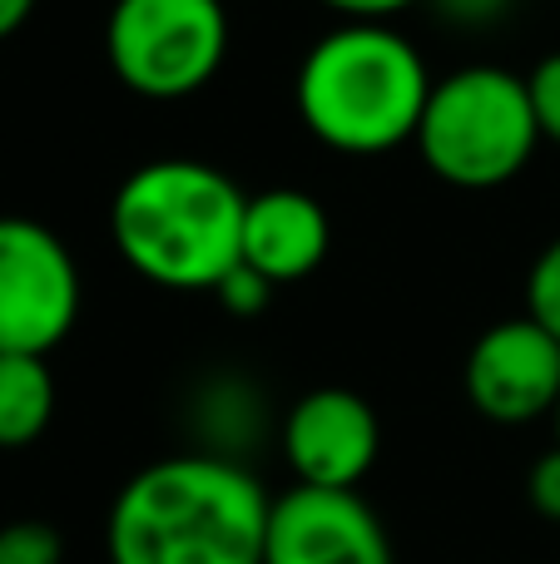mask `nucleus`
<instances>
[{
	"label": "nucleus",
	"mask_w": 560,
	"mask_h": 564,
	"mask_svg": "<svg viewBox=\"0 0 560 564\" xmlns=\"http://www.w3.org/2000/svg\"><path fill=\"white\" fill-rule=\"evenodd\" d=\"M79 322V268L35 218H0V351L50 357Z\"/></svg>",
	"instance_id": "423d86ee"
},
{
	"label": "nucleus",
	"mask_w": 560,
	"mask_h": 564,
	"mask_svg": "<svg viewBox=\"0 0 560 564\" xmlns=\"http://www.w3.org/2000/svg\"><path fill=\"white\" fill-rule=\"evenodd\" d=\"M248 194L204 159H154L119 184L109 234L129 268L164 292H214L244 263Z\"/></svg>",
	"instance_id": "f03ea898"
},
{
	"label": "nucleus",
	"mask_w": 560,
	"mask_h": 564,
	"mask_svg": "<svg viewBox=\"0 0 560 564\" xmlns=\"http://www.w3.org/2000/svg\"><path fill=\"white\" fill-rule=\"evenodd\" d=\"M556 431H560V406H556Z\"/></svg>",
	"instance_id": "412c9836"
},
{
	"label": "nucleus",
	"mask_w": 560,
	"mask_h": 564,
	"mask_svg": "<svg viewBox=\"0 0 560 564\" xmlns=\"http://www.w3.org/2000/svg\"><path fill=\"white\" fill-rule=\"evenodd\" d=\"M327 243H333V224L313 194H303V188L248 194L238 248H244V263L263 273L273 288L303 282L327 258Z\"/></svg>",
	"instance_id": "9d476101"
},
{
	"label": "nucleus",
	"mask_w": 560,
	"mask_h": 564,
	"mask_svg": "<svg viewBox=\"0 0 560 564\" xmlns=\"http://www.w3.org/2000/svg\"><path fill=\"white\" fill-rule=\"evenodd\" d=\"M437 79L402 30L387 20H343L313 40L298 65V119L337 154H387L412 144Z\"/></svg>",
	"instance_id": "7ed1b4c3"
},
{
	"label": "nucleus",
	"mask_w": 560,
	"mask_h": 564,
	"mask_svg": "<svg viewBox=\"0 0 560 564\" xmlns=\"http://www.w3.org/2000/svg\"><path fill=\"white\" fill-rule=\"evenodd\" d=\"M105 55L129 95L174 105L224 69L228 10L224 0H115Z\"/></svg>",
	"instance_id": "39448f33"
},
{
	"label": "nucleus",
	"mask_w": 560,
	"mask_h": 564,
	"mask_svg": "<svg viewBox=\"0 0 560 564\" xmlns=\"http://www.w3.org/2000/svg\"><path fill=\"white\" fill-rule=\"evenodd\" d=\"M65 545H60L55 525L45 520H15L0 525V564H60Z\"/></svg>",
	"instance_id": "ddd939ff"
},
{
	"label": "nucleus",
	"mask_w": 560,
	"mask_h": 564,
	"mask_svg": "<svg viewBox=\"0 0 560 564\" xmlns=\"http://www.w3.org/2000/svg\"><path fill=\"white\" fill-rule=\"evenodd\" d=\"M466 401L486 421L521 426L556 416L560 406V341L536 317H506L466 351Z\"/></svg>",
	"instance_id": "0eeeda50"
},
{
	"label": "nucleus",
	"mask_w": 560,
	"mask_h": 564,
	"mask_svg": "<svg viewBox=\"0 0 560 564\" xmlns=\"http://www.w3.org/2000/svg\"><path fill=\"white\" fill-rule=\"evenodd\" d=\"M377 446H383L377 411L347 387L303 391L283 416V460L298 486L357 490V480L373 470Z\"/></svg>",
	"instance_id": "1a4fd4ad"
},
{
	"label": "nucleus",
	"mask_w": 560,
	"mask_h": 564,
	"mask_svg": "<svg viewBox=\"0 0 560 564\" xmlns=\"http://www.w3.org/2000/svg\"><path fill=\"white\" fill-rule=\"evenodd\" d=\"M55 416V377L45 357L0 351V451H25Z\"/></svg>",
	"instance_id": "9b49d317"
},
{
	"label": "nucleus",
	"mask_w": 560,
	"mask_h": 564,
	"mask_svg": "<svg viewBox=\"0 0 560 564\" xmlns=\"http://www.w3.org/2000/svg\"><path fill=\"white\" fill-rule=\"evenodd\" d=\"M194 421L208 436V451L214 456H234L238 446H254L258 421H263V406H258V391L248 381H208L194 401ZM238 460V456H234Z\"/></svg>",
	"instance_id": "f8f14e48"
},
{
	"label": "nucleus",
	"mask_w": 560,
	"mask_h": 564,
	"mask_svg": "<svg viewBox=\"0 0 560 564\" xmlns=\"http://www.w3.org/2000/svg\"><path fill=\"white\" fill-rule=\"evenodd\" d=\"M263 564H397L377 510L357 490L293 486L268 510Z\"/></svg>",
	"instance_id": "6e6552de"
},
{
	"label": "nucleus",
	"mask_w": 560,
	"mask_h": 564,
	"mask_svg": "<svg viewBox=\"0 0 560 564\" xmlns=\"http://www.w3.org/2000/svg\"><path fill=\"white\" fill-rule=\"evenodd\" d=\"M317 6H327L343 20H392V15H402V10L422 6V0H317Z\"/></svg>",
	"instance_id": "6ab92c4d"
},
{
	"label": "nucleus",
	"mask_w": 560,
	"mask_h": 564,
	"mask_svg": "<svg viewBox=\"0 0 560 564\" xmlns=\"http://www.w3.org/2000/svg\"><path fill=\"white\" fill-rule=\"evenodd\" d=\"M417 154L452 188H502L541 144L531 85L502 65H466L437 79L417 124Z\"/></svg>",
	"instance_id": "20e7f679"
},
{
	"label": "nucleus",
	"mask_w": 560,
	"mask_h": 564,
	"mask_svg": "<svg viewBox=\"0 0 560 564\" xmlns=\"http://www.w3.org/2000/svg\"><path fill=\"white\" fill-rule=\"evenodd\" d=\"M214 297L224 302V312H234V317H258V312H268V302H273V282L263 273H254L248 263L228 268V278L214 288Z\"/></svg>",
	"instance_id": "2eb2a0df"
},
{
	"label": "nucleus",
	"mask_w": 560,
	"mask_h": 564,
	"mask_svg": "<svg viewBox=\"0 0 560 564\" xmlns=\"http://www.w3.org/2000/svg\"><path fill=\"white\" fill-rule=\"evenodd\" d=\"M30 10H35V0H0V40L15 35V30L30 20Z\"/></svg>",
	"instance_id": "aec40b11"
},
{
	"label": "nucleus",
	"mask_w": 560,
	"mask_h": 564,
	"mask_svg": "<svg viewBox=\"0 0 560 564\" xmlns=\"http://www.w3.org/2000/svg\"><path fill=\"white\" fill-rule=\"evenodd\" d=\"M273 496L248 466L184 451L134 470L109 506V564H263Z\"/></svg>",
	"instance_id": "f257e3e1"
},
{
	"label": "nucleus",
	"mask_w": 560,
	"mask_h": 564,
	"mask_svg": "<svg viewBox=\"0 0 560 564\" xmlns=\"http://www.w3.org/2000/svg\"><path fill=\"white\" fill-rule=\"evenodd\" d=\"M526 317H536L560 341V238L546 243V253L536 258V268H531V282H526Z\"/></svg>",
	"instance_id": "4468645a"
},
{
	"label": "nucleus",
	"mask_w": 560,
	"mask_h": 564,
	"mask_svg": "<svg viewBox=\"0 0 560 564\" xmlns=\"http://www.w3.org/2000/svg\"><path fill=\"white\" fill-rule=\"evenodd\" d=\"M531 85V105H536V124H541V139H556L560 144V50L546 55L541 65L526 75Z\"/></svg>",
	"instance_id": "dca6fc26"
},
{
	"label": "nucleus",
	"mask_w": 560,
	"mask_h": 564,
	"mask_svg": "<svg viewBox=\"0 0 560 564\" xmlns=\"http://www.w3.org/2000/svg\"><path fill=\"white\" fill-rule=\"evenodd\" d=\"M526 490H531L536 516L556 520V525H560V446L546 451V456L531 466V486H526Z\"/></svg>",
	"instance_id": "a211bd4d"
},
{
	"label": "nucleus",
	"mask_w": 560,
	"mask_h": 564,
	"mask_svg": "<svg viewBox=\"0 0 560 564\" xmlns=\"http://www.w3.org/2000/svg\"><path fill=\"white\" fill-rule=\"evenodd\" d=\"M427 6L456 30H486V25L511 15L516 0H427Z\"/></svg>",
	"instance_id": "f3484780"
}]
</instances>
